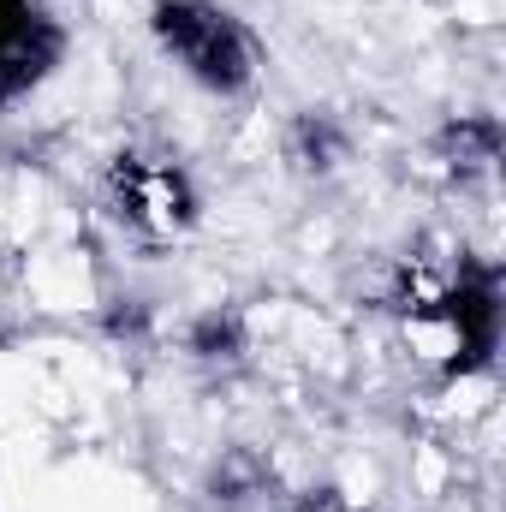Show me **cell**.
<instances>
[{"label": "cell", "instance_id": "6da1fadb", "mask_svg": "<svg viewBox=\"0 0 506 512\" xmlns=\"http://www.w3.org/2000/svg\"><path fill=\"white\" fill-rule=\"evenodd\" d=\"M155 36L161 48L209 90H245L256 72V48L245 24L209 0H161L155 6Z\"/></svg>", "mask_w": 506, "mask_h": 512}, {"label": "cell", "instance_id": "7a4b0ae2", "mask_svg": "<svg viewBox=\"0 0 506 512\" xmlns=\"http://www.w3.org/2000/svg\"><path fill=\"white\" fill-rule=\"evenodd\" d=\"M60 60V30L36 0H0V102L30 90Z\"/></svg>", "mask_w": 506, "mask_h": 512}]
</instances>
